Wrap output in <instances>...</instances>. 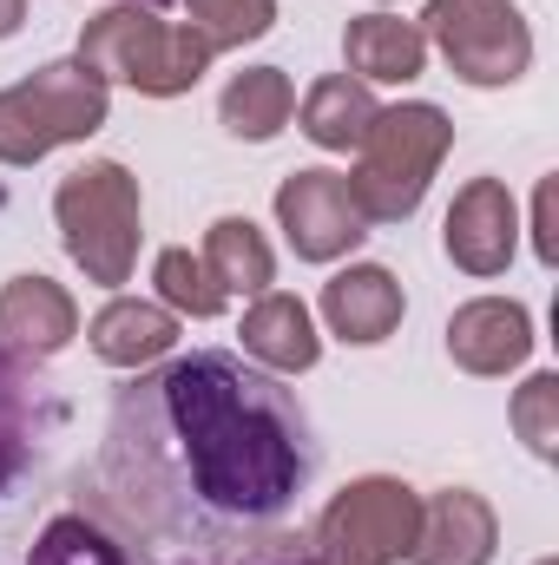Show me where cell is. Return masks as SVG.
Masks as SVG:
<instances>
[{"instance_id": "cell-1", "label": "cell", "mask_w": 559, "mask_h": 565, "mask_svg": "<svg viewBox=\"0 0 559 565\" xmlns=\"http://www.w3.org/2000/svg\"><path fill=\"white\" fill-rule=\"evenodd\" d=\"M145 395H151V422L165 434V454L113 447V454H139V467L151 473L145 500L178 493L211 520L271 526L309 480L303 408L238 355H218V349L184 355L165 375H151Z\"/></svg>"}, {"instance_id": "cell-2", "label": "cell", "mask_w": 559, "mask_h": 565, "mask_svg": "<svg viewBox=\"0 0 559 565\" xmlns=\"http://www.w3.org/2000/svg\"><path fill=\"white\" fill-rule=\"evenodd\" d=\"M80 60L106 79V86H133L145 99H178L211 73V40L184 20H158V7L119 0L99 20H86L80 33Z\"/></svg>"}, {"instance_id": "cell-3", "label": "cell", "mask_w": 559, "mask_h": 565, "mask_svg": "<svg viewBox=\"0 0 559 565\" xmlns=\"http://www.w3.org/2000/svg\"><path fill=\"white\" fill-rule=\"evenodd\" d=\"M447 145H454V126L441 106H428V99L382 106L356 145V171L342 178L356 211L369 224H409L434 184V171H441V158H447Z\"/></svg>"}, {"instance_id": "cell-4", "label": "cell", "mask_w": 559, "mask_h": 565, "mask_svg": "<svg viewBox=\"0 0 559 565\" xmlns=\"http://www.w3.org/2000/svg\"><path fill=\"white\" fill-rule=\"evenodd\" d=\"M139 217H145V198H139V178L119 164V158H86L60 178L53 191V224H60V244L66 257L86 270V282L99 289H119L133 282L139 270Z\"/></svg>"}, {"instance_id": "cell-5", "label": "cell", "mask_w": 559, "mask_h": 565, "mask_svg": "<svg viewBox=\"0 0 559 565\" xmlns=\"http://www.w3.org/2000/svg\"><path fill=\"white\" fill-rule=\"evenodd\" d=\"M106 113H113V86L80 53L53 60L13 86H0V164L27 171L60 145L93 139L106 126Z\"/></svg>"}, {"instance_id": "cell-6", "label": "cell", "mask_w": 559, "mask_h": 565, "mask_svg": "<svg viewBox=\"0 0 559 565\" xmlns=\"http://www.w3.org/2000/svg\"><path fill=\"white\" fill-rule=\"evenodd\" d=\"M421 493L395 473H362L349 480L323 513H316V559L323 565H402L415 553Z\"/></svg>"}, {"instance_id": "cell-7", "label": "cell", "mask_w": 559, "mask_h": 565, "mask_svg": "<svg viewBox=\"0 0 559 565\" xmlns=\"http://www.w3.org/2000/svg\"><path fill=\"white\" fill-rule=\"evenodd\" d=\"M415 26L467 86H514L534 66V26L514 0H428Z\"/></svg>"}, {"instance_id": "cell-8", "label": "cell", "mask_w": 559, "mask_h": 565, "mask_svg": "<svg viewBox=\"0 0 559 565\" xmlns=\"http://www.w3.org/2000/svg\"><path fill=\"white\" fill-rule=\"evenodd\" d=\"M277 231L303 264H336L369 237V217L356 211L342 171H289L277 184Z\"/></svg>"}, {"instance_id": "cell-9", "label": "cell", "mask_w": 559, "mask_h": 565, "mask_svg": "<svg viewBox=\"0 0 559 565\" xmlns=\"http://www.w3.org/2000/svg\"><path fill=\"white\" fill-rule=\"evenodd\" d=\"M441 250L461 277H507L514 250H520V204L500 178H467L447 204L441 224Z\"/></svg>"}, {"instance_id": "cell-10", "label": "cell", "mask_w": 559, "mask_h": 565, "mask_svg": "<svg viewBox=\"0 0 559 565\" xmlns=\"http://www.w3.org/2000/svg\"><path fill=\"white\" fill-rule=\"evenodd\" d=\"M534 342H540L534 335V316L514 296H474V302H461L447 316V355H454V369H467L481 382L514 375L534 355Z\"/></svg>"}, {"instance_id": "cell-11", "label": "cell", "mask_w": 559, "mask_h": 565, "mask_svg": "<svg viewBox=\"0 0 559 565\" xmlns=\"http://www.w3.org/2000/svg\"><path fill=\"white\" fill-rule=\"evenodd\" d=\"M73 335H80V302L53 277L27 270V277L0 282V355L7 362H53Z\"/></svg>"}, {"instance_id": "cell-12", "label": "cell", "mask_w": 559, "mask_h": 565, "mask_svg": "<svg viewBox=\"0 0 559 565\" xmlns=\"http://www.w3.org/2000/svg\"><path fill=\"white\" fill-rule=\"evenodd\" d=\"M316 309H323V322H329L336 342L376 349V342H389V335L402 329L409 296H402L395 270H382V264H349V270H336V277L323 282V302H316Z\"/></svg>"}, {"instance_id": "cell-13", "label": "cell", "mask_w": 559, "mask_h": 565, "mask_svg": "<svg viewBox=\"0 0 559 565\" xmlns=\"http://www.w3.org/2000/svg\"><path fill=\"white\" fill-rule=\"evenodd\" d=\"M500 553V520L474 487H447L434 500H421L415 526V565H494Z\"/></svg>"}, {"instance_id": "cell-14", "label": "cell", "mask_w": 559, "mask_h": 565, "mask_svg": "<svg viewBox=\"0 0 559 565\" xmlns=\"http://www.w3.org/2000/svg\"><path fill=\"white\" fill-rule=\"evenodd\" d=\"M238 335H244V355H251L257 369H271V375H309V369L323 362L316 316H309V302L289 296V289H264V296H251Z\"/></svg>"}, {"instance_id": "cell-15", "label": "cell", "mask_w": 559, "mask_h": 565, "mask_svg": "<svg viewBox=\"0 0 559 565\" xmlns=\"http://www.w3.org/2000/svg\"><path fill=\"white\" fill-rule=\"evenodd\" d=\"M86 342L106 369H151L178 349V316L165 302H145V296H113L86 322Z\"/></svg>"}, {"instance_id": "cell-16", "label": "cell", "mask_w": 559, "mask_h": 565, "mask_svg": "<svg viewBox=\"0 0 559 565\" xmlns=\"http://www.w3.org/2000/svg\"><path fill=\"white\" fill-rule=\"evenodd\" d=\"M342 60H349V79L362 86H409L428 73V40L402 13H362L342 33Z\"/></svg>"}, {"instance_id": "cell-17", "label": "cell", "mask_w": 559, "mask_h": 565, "mask_svg": "<svg viewBox=\"0 0 559 565\" xmlns=\"http://www.w3.org/2000/svg\"><path fill=\"white\" fill-rule=\"evenodd\" d=\"M376 113H382V106H376V93H369L362 79L323 73V79L303 93V106H296V132L316 145V151H356Z\"/></svg>"}, {"instance_id": "cell-18", "label": "cell", "mask_w": 559, "mask_h": 565, "mask_svg": "<svg viewBox=\"0 0 559 565\" xmlns=\"http://www.w3.org/2000/svg\"><path fill=\"white\" fill-rule=\"evenodd\" d=\"M198 257H204V270H211V282L224 296H264L277 282V250H271V237L251 217H218L204 231Z\"/></svg>"}, {"instance_id": "cell-19", "label": "cell", "mask_w": 559, "mask_h": 565, "mask_svg": "<svg viewBox=\"0 0 559 565\" xmlns=\"http://www.w3.org/2000/svg\"><path fill=\"white\" fill-rule=\"evenodd\" d=\"M289 113H296V86H289L283 66H244V73H231V86L218 99L224 132L231 139H251V145L277 139L283 126H289Z\"/></svg>"}, {"instance_id": "cell-20", "label": "cell", "mask_w": 559, "mask_h": 565, "mask_svg": "<svg viewBox=\"0 0 559 565\" xmlns=\"http://www.w3.org/2000/svg\"><path fill=\"white\" fill-rule=\"evenodd\" d=\"M151 282H158V302H165L171 316H191V322H211V316H224V302H231V296L211 282L204 257H198V250H184V244L158 250Z\"/></svg>"}, {"instance_id": "cell-21", "label": "cell", "mask_w": 559, "mask_h": 565, "mask_svg": "<svg viewBox=\"0 0 559 565\" xmlns=\"http://www.w3.org/2000/svg\"><path fill=\"white\" fill-rule=\"evenodd\" d=\"M33 434H40V402L27 388V362H7L0 355V493L33 460Z\"/></svg>"}, {"instance_id": "cell-22", "label": "cell", "mask_w": 559, "mask_h": 565, "mask_svg": "<svg viewBox=\"0 0 559 565\" xmlns=\"http://www.w3.org/2000/svg\"><path fill=\"white\" fill-rule=\"evenodd\" d=\"M184 26H198L211 40V53H231V46H251L277 26V0H184Z\"/></svg>"}, {"instance_id": "cell-23", "label": "cell", "mask_w": 559, "mask_h": 565, "mask_svg": "<svg viewBox=\"0 0 559 565\" xmlns=\"http://www.w3.org/2000/svg\"><path fill=\"white\" fill-rule=\"evenodd\" d=\"M27 565H126L119 540L106 526H93L86 513H60L46 520V533L33 540V559Z\"/></svg>"}, {"instance_id": "cell-24", "label": "cell", "mask_w": 559, "mask_h": 565, "mask_svg": "<svg viewBox=\"0 0 559 565\" xmlns=\"http://www.w3.org/2000/svg\"><path fill=\"white\" fill-rule=\"evenodd\" d=\"M514 434L540 454V460H559V375L540 369L514 388Z\"/></svg>"}, {"instance_id": "cell-25", "label": "cell", "mask_w": 559, "mask_h": 565, "mask_svg": "<svg viewBox=\"0 0 559 565\" xmlns=\"http://www.w3.org/2000/svg\"><path fill=\"white\" fill-rule=\"evenodd\" d=\"M534 250H540V264H553V178L540 184V198H534Z\"/></svg>"}, {"instance_id": "cell-26", "label": "cell", "mask_w": 559, "mask_h": 565, "mask_svg": "<svg viewBox=\"0 0 559 565\" xmlns=\"http://www.w3.org/2000/svg\"><path fill=\"white\" fill-rule=\"evenodd\" d=\"M20 20H27V0H0V40H13Z\"/></svg>"}, {"instance_id": "cell-27", "label": "cell", "mask_w": 559, "mask_h": 565, "mask_svg": "<svg viewBox=\"0 0 559 565\" xmlns=\"http://www.w3.org/2000/svg\"><path fill=\"white\" fill-rule=\"evenodd\" d=\"M283 565H323V559H316V553H303V559H283Z\"/></svg>"}, {"instance_id": "cell-28", "label": "cell", "mask_w": 559, "mask_h": 565, "mask_svg": "<svg viewBox=\"0 0 559 565\" xmlns=\"http://www.w3.org/2000/svg\"><path fill=\"white\" fill-rule=\"evenodd\" d=\"M540 565H553V559H540Z\"/></svg>"}]
</instances>
